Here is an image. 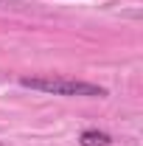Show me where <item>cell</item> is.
I'll list each match as a JSON object with an SVG mask.
<instances>
[{"label":"cell","mask_w":143,"mask_h":146,"mask_svg":"<svg viewBox=\"0 0 143 146\" xmlns=\"http://www.w3.org/2000/svg\"><path fill=\"white\" fill-rule=\"evenodd\" d=\"M20 84L28 90L51 93V96H84V98H104L107 87L93 84V82H79L68 76H20Z\"/></svg>","instance_id":"6da1fadb"},{"label":"cell","mask_w":143,"mask_h":146,"mask_svg":"<svg viewBox=\"0 0 143 146\" xmlns=\"http://www.w3.org/2000/svg\"><path fill=\"white\" fill-rule=\"evenodd\" d=\"M0 146H3V143H0Z\"/></svg>","instance_id":"3957f363"},{"label":"cell","mask_w":143,"mask_h":146,"mask_svg":"<svg viewBox=\"0 0 143 146\" xmlns=\"http://www.w3.org/2000/svg\"><path fill=\"white\" fill-rule=\"evenodd\" d=\"M79 143L81 146H109L112 138H109L107 132H98V129H84L79 135Z\"/></svg>","instance_id":"7a4b0ae2"}]
</instances>
